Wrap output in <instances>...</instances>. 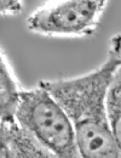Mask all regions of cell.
<instances>
[{"mask_svg": "<svg viewBox=\"0 0 121 158\" xmlns=\"http://www.w3.org/2000/svg\"><path fill=\"white\" fill-rule=\"evenodd\" d=\"M120 64L121 34H116L107 60L95 71L76 78L40 81L72 119L81 157H121L107 114L109 86Z\"/></svg>", "mask_w": 121, "mask_h": 158, "instance_id": "1", "label": "cell"}, {"mask_svg": "<svg viewBox=\"0 0 121 158\" xmlns=\"http://www.w3.org/2000/svg\"><path fill=\"white\" fill-rule=\"evenodd\" d=\"M16 120L53 157H81L74 124L49 90H22Z\"/></svg>", "mask_w": 121, "mask_h": 158, "instance_id": "2", "label": "cell"}, {"mask_svg": "<svg viewBox=\"0 0 121 158\" xmlns=\"http://www.w3.org/2000/svg\"><path fill=\"white\" fill-rule=\"evenodd\" d=\"M107 2L103 0H68L44 5L27 20V27L50 37H82L95 32Z\"/></svg>", "mask_w": 121, "mask_h": 158, "instance_id": "3", "label": "cell"}, {"mask_svg": "<svg viewBox=\"0 0 121 158\" xmlns=\"http://www.w3.org/2000/svg\"><path fill=\"white\" fill-rule=\"evenodd\" d=\"M1 157H53L17 120L0 123Z\"/></svg>", "mask_w": 121, "mask_h": 158, "instance_id": "4", "label": "cell"}, {"mask_svg": "<svg viewBox=\"0 0 121 158\" xmlns=\"http://www.w3.org/2000/svg\"><path fill=\"white\" fill-rule=\"evenodd\" d=\"M22 89L15 78L9 62L1 52L0 61V120H16V112L20 106Z\"/></svg>", "mask_w": 121, "mask_h": 158, "instance_id": "5", "label": "cell"}, {"mask_svg": "<svg viewBox=\"0 0 121 158\" xmlns=\"http://www.w3.org/2000/svg\"><path fill=\"white\" fill-rule=\"evenodd\" d=\"M107 114L111 134L121 153V64L116 69L107 96Z\"/></svg>", "mask_w": 121, "mask_h": 158, "instance_id": "6", "label": "cell"}, {"mask_svg": "<svg viewBox=\"0 0 121 158\" xmlns=\"http://www.w3.org/2000/svg\"><path fill=\"white\" fill-rule=\"evenodd\" d=\"M0 10L2 15H18L22 10V2L15 0H4L1 1Z\"/></svg>", "mask_w": 121, "mask_h": 158, "instance_id": "7", "label": "cell"}]
</instances>
